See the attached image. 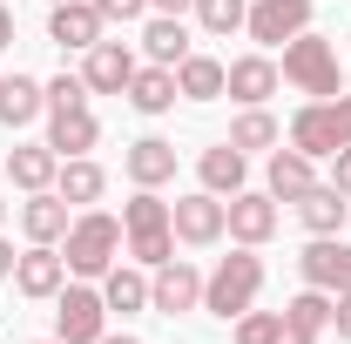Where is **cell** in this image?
Instances as JSON below:
<instances>
[{
    "label": "cell",
    "mask_w": 351,
    "mask_h": 344,
    "mask_svg": "<svg viewBox=\"0 0 351 344\" xmlns=\"http://www.w3.org/2000/svg\"><path fill=\"white\" fill-rule=\"evenodd\" d=\"M61 257H68V277H108L115 257H122V223L108 210H75L68 236H61Z\"/></svg>",
    "instance_id": "1"
},
{
    "label": "cell",
    "mask_w": 351,
    "mask_h": 344,
    "mask_svg": "<svg viewBox=\"0 0 351 344\" xmlns=\"http://www.w3.org/2000/svg\"><path fill=\"white\" fill-rule=\"evenodd\" d=\"M257 291H263V257L250 250V243H237V250L203 277V310L223 317V324H237V317L257 304Z\"/></svg>",
    "instance_id": "2"
},
{
    "label": "cell",
    "mask_w": 351,
    "mask_h": 344,
    "mask_svg": "<svg viewBox=\"0 0 351 344\" xmlns=\"http://www.w3.org/2000/svg\"><path fill=\"white\" fill-rule=\"evenodd\" d=\"M122 243H129V257L142 270H156V263L176 257V223H169V203L156 189H135L129 203H122Z\"/></svg>",
    "instance_id": "3"
},
{
    "label": "cell",
    "mask_w": 351,
    "mask_h": 344,
    "mask_svg": "<svg viewBox=\"0 0 351 344\" xmlns=\"http://www.w3.org/2000/svg\"><path fill=\"white\" fill-rule=\"evenodd\" d=\"M284 82L311 95V101H331V95H345V68H338V47L324 41V34H298V41H284V68H277Z\"/></svg>",
    "instance_id": "4"
},
{
    "label": "cell",
    "mask_w": 351,
    "mask_h": 344,
    "mask_svg": "<svg viewBox=\"0 0 351 344\" xmlns=\"http://www.w3.org/2000/svg\"><path fill=\"white\" fill-rule=\"evenodd\" d=\"M101 331H108V304H101V291L95 284H61V297H54V338L61 344H101Z\"/></svg>",
    "instance_id": "5"
},
{
    "label": "cell",
    "mask_w": 351,
    "mask_h": 344,
    "mask_svg": "<svg viewBox=\"0 0 351 344\" xmlns=\"http://www.w3.org/2000/svg\"><path fill=\"white\" fill-rule=\"evenodd\" d=\"M311 7L317 0H250V14H243V34L270 54V47H284V41H298L311 27Z\"/></svg>",
    "instance_id": "6"
},
{
    "label": "cell",
    "mask_w": 351,
    "mask_h": 344,
    "mask_svg": "<svg viewBox=\"0 0 351 344\" xmlns=\"http://www.w3.org/2000/svg\"><path fill=\"white\" fill-rule=\"evenodd\" d=\"M291 149H304L311 162H331L338 149H351L345 122H338V95H331V101H304V108L291 115Z\"/></svg>",
    "instance_id": "7"
},
{
    "label": "cell",
    "mask_w": 351,
    "mask_h": 344,
    "mask_svg": "<svg viewBox=\"0 0 351 344\" xmlns=\"http://www.w3.org/2000/svg\"><path fill=\"white\" fill-rule=\"evenodd\" d=\"M169 223H176V236L196 243V250H210V243L230 236V210H223V196H210V189L176 196V203H169Z\"/></svg>",
    "instance_id": "8"
},
{
    "label": "cell",
    "mask_w": 351,
    "mask_h": 344,
    "mask_svg": "<svg viewBox=\"0 0 351 344\" xmlns=\"http://www.w3.org/2000/svg\"><path fill=\"white\" fill-rule=\"evenodd\" d=\"M298 277H304L311 291L345 297V291H351V243H345V236H311L304 257H298Z\"/></svg>",
    "instance_id": "9"
},
{
    "label": "cell",
    "mask_w": 351,
    "mask_h": 344,
    "mask_svg": "<svg viewBox=\"0 0 351 344\" xmlns=\"http://www.w3.org/2000/svg\"><path fill=\"white\" fill-rule=\"evenodd\" d=\"M277 88H284V75H277V61H270L263 47H257V54L223 61V95H230V101H243V108H263Z\"/></svg>",
    "instance_id": "10"
},
{
    "label": "cell",
    "mask_w": 351,
    "mask_h": 344,
    "mask_svg": "<svg viewBox=\"0 0 351 344\" xmlns=\"http://www.w3.org/2000/svg\"><path fill=\"white\" fill-rule=\"evenodd\" d=\"M196 304H203V270H196V263L169 257V263L149 270V310L176 317V310H196Z\"/></svg>",
    "instance_id": "11"
},
{
    "label": "cell",
    "mask_w": 351,
    "mask_h": 344,
    "mask_svg": "<svg viewBox=\"0 0 351 344\" xmlns=\"http://www.w3.org/2000/svg\"><path fill=\"white\" fill-rule=\"evenodd\" d=\"M223 210H230V236L250 243V250H263V243L277 236V196H270V189H237Z\"/></svg>",
    "instance_id": "12"
},
{
    "label": "cell",
    "mask_w": 351,
    "mask_h": 344,
    "mask_svg": "<svg viewBox=\"0 0 351 344\" xmlns=\"http://www.w3.org/2000/svg\"><path fill=\"white\" fill-rule=\"evenodd\" d=\"M61 284H68V257L54 243H27L14 257V291L21 297H61Z\"/></svg>",
    "instance_id": "13"
},
{
    "label": "cell",
    "mask_w": 351,
    "mask_h": 344,
    "mask_svg": "<svg viewBox=\"0 0 351 344\" xmlns=\"http://www.w3.org/2000/svg\"><path fill=\"white\" fill-rule=\"evenodd\" d=\"M135 68H142V61L129 54V41H95L88 61H82V82H88V95H129Z\"/></svg>",
    "instance_id": "14"
},
{
    "label": "cell",
    "mask_w": 351,
    "mask_h": 344,
    "mask_svg": "<svg viewBox=\"0 0 351 344\" xmlns=\"http://www.w3.org/2000/svg\"><path fill=\"white\" fill-rule=\"evenodd\" d=\"M101 14H95V0H61V7H47V41L54 47H75V54H88V47L101 41Z\"/></svg>",
    "instance_id": "15"
},
{
    "label": "cell",
    "mask_w": 351,
    "mask_h": 344,
    "mask_svg": "<svg viewBox=\"0 0 351 344\" xmlns=\"http://www.w3.org/2000/svg\"><path fill=\"white\" fill-rule=\"evenodd\" d=\"M263 189H270L277 203H298L304 189H317V162H311L304 149H270V162H263Z\"/></svg>",
    "instance_id": "16"
},
{
    "label": "cell",
    "mask_w": 351,
    "mask_h": 344,
    "mask_svg": "<svg viewBox=\"0 0 351 344\" xmlns=\"http://www.w3.org/2000/svg\"><path fill=\"white\" fill-rule=\"evenodd\" d=\"M101 142V122H95V108H47V149L68 162V156H88Z\"/></svg>",
    "instance_id": "17"
},
{
    "label": "cell",
    "mask_w": 351,
    "mask_h": 344,
    "mask_svg": "<svg viewBox=\"0 0 351 344\" xmlns=\"http://www.w3.org/2000/svg\"><path fill=\"white\" fill-rule=\"evenodd\" d=\"M122 169H129L135 189H162V182H176V142H162V135H142V142H129Z\"/></svg>",
    "instance_id": "18"
},
{
    "label": "cell",
    "mask_w": 351,
    "mask_h": 344,
    "mask_svg": "<svg viewBox=\"0 0 351 344\" xmlns=\"http://www.w3.org/2000/svg\"><path fill=\"white\" fill-rule=\"evenodd\" d=\"M196 182H203L210 196H237V189L250 182V156H243V149H230V142H217V149H203V156H196Z\"/></svg>",
    "instance_id": "19"
},
{
    "label": "cell",
    "mask_w": 351,
    "mask_h": 344,
    "mask_svg": "<svg viewBox=\"0 0 351 344\" xmlns=\"http://www.w3.org/2000/svg\"><path fill=\"white\" fill-rule=\"evenodd\" d=\"M68 223H75V210H68L54 189H34V196L21 203V236H27V243H61Z\"/></svg>",
    "instance_id": "20"
},
{
    "label": "cell",
    "mask_w": 351,
    "mask_h": 344,
    "mask_svg": "<svg viewBox=\"0 0 351 344\" xmlns=\"http://www.w3.org/2000/svg\"><path fill=\"white\" fill-rule=\"evenodd\" d=\"M101 189H108V175H101L95 156H68L61 175H54V196H61L68 210H95V203H101Z\"/></svg>",
    "instance_id": "21"
},
{
    "label": "cell",
    "mask_w": 351,
    "mask_h": 344,
    "mask_svg": "<svg viewBox=\"0 0 351 344\" xmlns=\"http://www.w3.org/2000/svg\"><path fill=\"white\" fill-rule=\"evenodd\" d=\"M54 175H61V156L47 149V142H21V149H7V182L14 189H54Z\"/></svg>",
    "instance_id": "22"
},
{
    "label": "cell",
    "mask_w": 351,
    "mask_h": 344,
    "mask_svg": "<svg viewBox=\"0 0 351 344\" xmlns=\"http://www.w3.org/2000/svg\"><path fill=\"white\" fill-rule=\"evenodd\" d=\"M34 115H47V88L34 75H0V129H27Z\"/></svg>",
    "instance_id": "23"
},
{
    "label": "cell",
    "mask_w": 351,
    "mask_h": 344,
    "mask_svg": "<svg viewBox=\"0 0 351 344\" xmlns=\"http://www.w3.org/2000/svg\"><path fill=\"white\" fill-rule=\"evenodd\" d=\"M142 54H149L156 68H176L182 54H196V47H189V27H182V14H149V27H142Z\"/></svg>",
    "instance_id": "24"
},
{
    "label": "cell",
    "mask_w": 351,
    "mask_h": 344,
    "mask_svg": "<svg viewBox=\"0 0 351 344\" xmlns=\"http://www.w3.org/2000/svg\"><path fill=\"white\" fill-rule=\"evenodd\" d=\"M345 216H351V203L331 189V182H317V189L298 196V223H304L311 236H338V230H345Z\"/></svg>",
    "instance_id": "25"
},
{
    "label": "cell",
    "mask_w": 351,
    "mask_h": 344,
    "mask_svg": "<svg viewBox=\"0 0 351 344\" xmlns=\"http://www.w3.org/2000/svg\"><path fill=\"white\" fill-rule=\"evenodd\" d=\"M176 95H182V88H176V68H156V61H149V68H135V82H129V108L135 115H169Z\"/></svg>",
    "instance_id": "26"
},
{
    "label": "cell",
    "mask_w": 351,
    "mask_h": 344,
    "mask_svg": "<svg viewBox=\"0 0 351 344\" xmlns=\"http://www.w3.org/2000/svg\"><path fill=\"white\" fill-rule=\"evenodd\" d=\"M101 304H108V317H135V310H149V270L135 263V270H108L101 277Z\"/></svg>",
    "instance_id": "27"
},
{
    "label": "cell",
    "mask_w": 351,
    "mask_h": 344,
    "mask_svg": "<svg viewBox=\"0 0 351 344\" xmlns=\"http://www.w3.org/2000/svg\"><path fill=\"white\" fill-rule=\"evenodd\" d=\"M176 88H182V101H217L223 95V61L217 54H182L176 61Z\"/></svg>",
    "instance_id": "28"
},
{
    "label": "cell",
    "mask_w": 351,
    "mask_h": 344,
    "mask_svg": "<svg viewBox=\"0 0 351 344\" xmlns=\"http://www.w3.org/2000/svg\"><path fill=\"white\" fill-rule=\"evenodd\" d=\"M223 142H230V149H243V156H257V149H277L284 129H277V115H270V108H243V115L230 122Z\"/></svg>",
    "instance_id": "29"
},
{
    "label": "cell",
    "mask_w": 351,
    "mask_h": 344,
    "mask_svg": "<svg viewBox=\"0 0 351 344\" xmlns=\"http://www.w3.org/2000/svg\"><path fill=\"white\" fill-rule=\"evenodd\" d=\"M230 338L237 344H284V310H257V304H250V310L230 324Z\"/></svg>",
    "instance_id": "30"
},
{
    "label": "cell",
    "mask_w": 351,
    "mask_h": 344,
    "mask_svg": "<svg viewBox=\"0 0 351 344\" xmlns=\"http://www.w3.org/2000/svg\"><path fill=\"white\" fill-rule=\"evenodd\" d=\"M243 14H250V0H196L203 34H237V27H243Z\"/></svg>",
    "instance_id": "31"
},
{
    "label": "cell",
    "mask_w": 351,
    "mask_h": 344,
    "mask_svg": "<svg viewBox=\"0 0 351 344\" xmlns=\"http://www.w3.org/2000/svg\"><path fill=\"white\" fill-rule=\"evenodd\" d=\"M47 88V108H88V82L82 75H54V82H41Z\"/></svg>",
    "instance_id": "32"
},
{
    "label": "cell",
    "mask_w": 351,
    "mask_h": 344,
    "mask_svg": "<svg viewBox=\"0 0 351 344\" xmlns=\"http://www.w3.org/2000/svg\"><path fill=\"white\" fill-rule=\"evenodd\" d=\"M95 14H101V21H142L149 0H95Z\"/></svg>",
    "instance_id": "33"
},
{
    "label": "cell",
    "mask_w": 351,
    "mask_h": 344,
    "mask_svg": "<svg viewBox=\"0 0 351 344\" xmlns=\"http://www.w3.org/2000/svg\"><path fill=\"white\" fill-rule=\"evenodd\" d=\"M324 182H331V189L351 203V149H338V156H331V175H324Z\"/></svg>",
    "instance_id": "34"
},
{
    "label": "cell",
    "mask_w": 351,
    "mask_h": 344,
    "mask_svg": "<svg viewBox=\"0 0 351 344\" xmlns=\"http://www.w3.org/2000/svg\"><path fill=\"white\" fill-rule=\"evenodd\" d=\"M331 331H338V338L351 344V291H345V297H338V304H331Z\"/></svg>",
    "instance_id": "35"
},
{
    "label": "cell",
    "mask_w": 351,
    "mask_h": 344,
    "mask_svg": "<svg viewBox=\"0 0 351 344\" xmlns=\"http://www.w3.org/2000/svg\"><path fill=\"white\" fill-rule=\"evenodd\" d=\"M196 0H149V14H189Z\"/></svg>",
    "instance_id": "36"
},
{
    "label": "cell",
    "mask_w": 351,
    "mask_h": 344,
    "mask_svg": "<svg viewBox=\"0 0 351 344\" xmlns=\"http://www.w3.org/2000/svg\"><path fill=\"white\" fill-rule=\"evenodd\" d=\"M0 284H14V243L0 236Z\"/></svg>",
    "instance_id": "37"
},
{
    "label": "cell",
    "mask_w": 351,
    "mask_h": 344,
    "mask_svg": "<svg viewBox=\"0 0 351 344\" xmlns=\"http://www.w3.org/2000/svg\"><path fill=\"white\" fill-rule=\"evenodd\" d=\"M0 47H14V14L0 7Z\"/></svg>",
    "instance_id": "38"
},
{
    "label": "cell",
    "mask_w": 351,
    "mask_h": 344,
    "mask_svg": "<svg viewBox=\"0 0 351 344\" xmlns=\"http://www.w3.org/2000/svg\"><path fill=\"white\" fill-rule=\"evenodd\" d=\"M338 122H345V142H351V95H338Z\"/></svg>",
    "instance_id": "39"
},
{
    "label": "cell",
    "mask_w": 351,
    "mask_h": 344,
    "mask_svg": "<svg viewBox=\"0 0 351 344\" xmlns=\"http://www.w3.org/2000/svg\"><path fill=\"white\" fill-rule=\"evenodd\" d=\"M101 344H142V338H129V331H101Z\"/></svg>",
    "instance_id": "40"
},
{
    "label": "cell",
    "mask_w": 351,
    "mask_h": 344,
    "mask_svg": "<svg viewBox=\"0 0 351 344\" xmlns=\"http://www.w3.org/2000/svg\"><path fill=\"white\" fill-rule=\"evenodd\" d=\"M0 223H7V196H0Z\"/></svg>",
    "instance_id": "41"
},
{
    "label": "cell",
    "mask_w": 351,
    "mask_h": 344,
    "mask_svg": "<svg viewBox=\"0 0 351 344\" xmlns=\"http://www.w3.org/2000/svg\"><path fill=\"white\" fill-rule=\"evenodd\" d=\"M41 344H61V338H41Z\"/></svg>",
    "instance_id": "42"
},
{
    "label": "cell",
    "mask_w": 351,
    "mask_h": 344,
    "mask_svg": "<svg viewBox=\"0 0 351 344\" xmlns=\"http://www.w3.org/2000/svg\"><path fill=\"white\" fill-rule=\"evenodd\" d=\"M47 7H61V0H47Z\"/></svg>",
    "instance_id": "43"
}]
</instances>
